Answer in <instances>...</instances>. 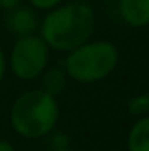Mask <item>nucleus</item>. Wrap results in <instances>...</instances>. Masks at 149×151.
Instances as JSON below:
<instances>
[{"instance_id": "f257e3e1", "label": "nucleus", "mask_w": 149, "mask_h": 151, "mask_svg": "<svg viewBox=\"0 0 149 151\" xmlns=\"http://www.w3.org/2000/svg\"><path fill=\"white\" fill-rule=\"evenodd\" d=\"M97 30V12L88 2L65 0L40 18L39 35L53 53L65 55L90 40Z\"/></svg>"}, {"instance_id": "f03ea898", "label": "nucleus", "mask_w": 149, "mask_h": 151, "mask_svg": "<svg viewBox=\"0 0 149 151\" xmlns=\"http://www.w3.org/2000/svg\"><path fill=\"white\" fill-rule=\"evenodd\" d=\"M62 116L58 97L44 91L42 88H28L18 93L9 107L11 130L25 139L39 141L56 130Z\"/></svg>"}, {"instance_id": "7ed1b4c3", "label": "nucleus", "mask_w": 149, "mask_h": 151, "mask_svg": "<svg viewBox=\"0 0 149 151\" xmlns=\"http://www.w3.org/2000/svg\"><path fill=\"white\" fill-rule=\"evenodd\" d=\"M119 47L109 39H90L63 55L62 67L77 84H97L111 77L119 65Z\"/></svg>"}, {"instance_id": "20e7f679", "label": "nucleus", "mask_w": 149, "mask_h": 151, "mask_svg": "<svg viewBox=\"0 0 149 151\" xmlns=\"http://www.w3.org/2000/svg\"><path fill=\"white\" fill-rule=\"evenodd\" d=\"M51 49L39 34L16 37L7 51V70L21 83L39 81L51 65Z\"/></svg>"}, {"instance_id": "39448f33", "label": "nucleus", "mask_w": 149, "mask_h": 151, "mask_svg": "<svg viewBox=\"0 0 149 151\" xmlns=\"http://www.w3.org/2000/svg\"><path fill=\"white\" fill-rule=\"evenodd\" d=\"M39 25H40L39 11L30 7L28 4H21V5L4 12V28L14 39L37 34Z\"/></svg>"}, {"instance_id": "423d86ee", "label": "nucleus", "mask_w": 149, "mask_h": 151, "mask_svg": "<svg viewBox=\"0 0 149 151\" xmlns=\"http://www.w3.org/2000/svg\"><path fill=\"white\" fill-rule=\"evenodd\" d=\"M119 19L130 28L149 27V0H117Z\"/></svg>"}, {"instance_id": "0eeeda50", "label": "nucleus", "mask_w": 149, "mask_h": 151, "mask_svg": "<svg viewBox=\"0 0 149 151\" xmlns=\"http://www.w3.org/2000/svg\"><path fill=\"white\" fill-rule=\"evenodd\" d=\"M126 151H149V114L135 118L126 134Z\"/></svg>"}, {"instance_id": "6e6552de", "label": "nucleus", "mask_w": 149, "mask_h": 151, "mask_svg": "<svg viewBox=\"0 0 149 151\" xmlns=\"http://www.w3.org/2000/svg\"><path fill=\"white\" fill-rule=\"evenodd\" d=\"M69 81L70 79H69V76L63 70L62 65H49L42 72V76L39 77V83H40L39 88H42L44 91H47L54 97H60L65 91Z\"/></svg>"}, {"instance_id": "1a4fd4ad", "label": "nucleus", "mask_w": 149, "mask_h": 151, "mask_svg": "<svg viewBox=\"0 0 149 151\" xmlns=\"http://www.w3.org/2000/svg\"><path fill=\"white\" fill-rule=\"evenodd\" d=\"M126 109L135 118H142V116L149 114V91L132 95L126 102Z\"/></svg>"}, {"instance_id": "9d476101", "label": "nucleus", "mask_w": 149, "mask_h": 151, "mask_svg": "<svg viewBox=\"0 0 149 151\" xmlns=\"http://www.w3.org/2000/svg\"><path fill=\"white\" fill-rule=\"evenodd\" d=\"M49 150H63V148H70V137L65 132H51L49 135Z\"/></svg>"}, {"instance_id": "9b49d317", "label": "nucleus", "mask_w": 149, "mask_h": 151, "mask_svg": "<svg viewBox=\"0 0 149 151\" xmlns=\"http://www.w3.org/2000/svg\"><path fill=\"white\" fill-rule=\"evenodd\" d=\"M25 2H27L30 7H34L35 11H39V12H46V11H49V9H53V7L63 4L65 0H25Z\"/></svg>"}, {"instance_id": "f8f14e48", "label": "nucleus", "mask_w": 149, "mask_h": 151, "mask_svg": "<svg viewBox=\"0 0 149 151\" xmlns=\"http://www.w3.org/2000/svg\"><path fill=\"white\" fill-rule=\"evenodd\" d=\"M7 74H9V70H7V51H5L4 46L0 44V86L4 84Z\"/></svg>"}, {"instance_id": "ddd939ff", "label": "nucleus", "mask_w": 149, "mask_h": 151, "mask_svg": "<svg viewBox=\"0 0 149 151\" xmlns=\"http://www.w3.org/2000/svg\"><path fill=\"white\" fill-rule=\"evenodd\" d=\"M21 4H25V0H0V11L7 12V11H11L14 7L21 5Z\"/></svg>"}, {"instance_id": "4468645a", "label": "nucleus", "mask_w": 149, "mask_h": 151, "mask_svg": "<svg viewBox=\"0 0 149 151\" xmlns=\"http://www.w3.org/2000/svg\"><path fill=\"white\" fill-rule=\"evenodd\" d=\"M0 151H18V150H16V146H14L9 139L0 137Z\"/></svg>"}, {"instance_id": "2eb2a0df", "label": "nucleus", "mask_w": 149, "mask_h": 151, "mask_svg": "<svg viewBox=\"0 0 149 151\" xmlns=\"http://www.w3.org/2000/svg\"><path fill=\"white\" fill-rule=\"evenodd\" d=\"M49 151H75L72 148H63V150H49Z\"/></svg>"}]
</instances>
